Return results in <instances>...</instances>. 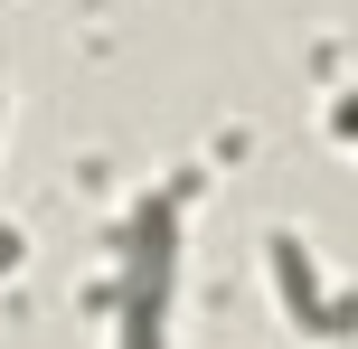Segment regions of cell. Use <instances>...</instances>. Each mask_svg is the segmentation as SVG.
I'll return each mask as SVG.
<instances>
[{"instance_id":"6da1fadb","label":"cell","mask_w":358,"mask_h":349,"mask_svg":"<svg viewBox=\"0 0 358 349\" xmlns=\"http://www.w3.org/2000/svg\"><path fill=\"white\" fill-rule=\"evenodd\" d=\"M179 199L189 180H161L132 199V218L113 227V349H170V302H179Z\"/></svg>"},{"instance_id":"7a4b0ae2","label":"cell","mask_w":358,"mask_h":349,"mask_svg":"<svg viewBox=\"0 0 358 349\" xmlns=\"http://www.w3.org/2000/svg\"><path fill=\"white\" fill-rule=\"evenodd\" d=\"M264 264H273V293H283V312H292L302 340H349V293L321 283V255L302 236H264Z\"/></svg>"}]
</instances>
